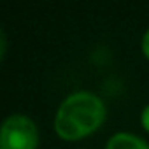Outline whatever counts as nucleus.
<instances>
[{
  "label": "nucleus",
  "mask_w": 149,
  "mask_h": 149,
  "mask_svg": "<svg viewBox=\"0 0 149 149\" xmlns=\"http://www.w3.org/2000/svg\"><path fill=\"white\" fill-rule=\"evenodd\" d=\"M107 114L104 100L91 91L70 93L58 107L54 132L65 140H77L93 133Z\"/></svg>",
  "instance_id": "obj_1"
},
{
  "label": "nucleus",
  "mask_w": 149,
  "mask_h": 149,
  "mask_svg": "<svg viewBox=\"0 0 149 149\" xmlns=\"http://www.w3.org/2000/svg\"><path fill=\"white\" fill-rule=\"evenodd\" d=\"M39 130L25 114H11L0 132V149H37Z\"/></svg>",
  "instance_id": "obj_2"
},
{
  "label": "nucleus",
  "mask_w": 149,
  "mask_h": 149,
  "mask_svg": "<svg viewBox=\"0 0 149 149\" xmlns=\"http://www.w3.org/2000/svg\"><path fill=\"white\" fill-rule=\"evenodd\" d=\"M105 149H149V144L133 133L118 132L107 140Z\"/></svg>",
  "instance_id": "obj_3"
},
{
  "label": "nucleus",
  "mask_w": 149,
  "mask_h": 149,
  "mask_svg": "<svg viewBox=\"0 0 149 149\" xmlns=\"http://www.w3.org/2000/svg\"><path fill=\"white\" fill-rule=\"evenodd\" d=\"M140 47H142V53H144V56L149 60V28H147V30L144 32V35H142Z\"/></svg>",
  "instance_id": "obj_4"
},
{
  "label": "nucleus",
  "mask_w": 149,
  "mask_h": 149,
  "mask_svg": "<svg viewBox=\"0 0 149 149\" xmlns=\"http://www.w3.org/2000/svg\"><path fill=\"white\" fill-rule=\"evenodd\" d=\"M140 123H142V126L149 132V104L142 109V112H140Z\"/></svg>",
  "instance_id": "obj_5"
}]
</instances>
